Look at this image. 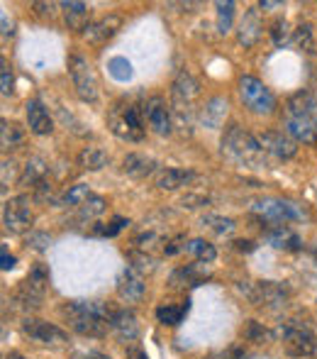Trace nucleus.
I'll return each instance as SVG.
<instances>
[{
  "label": "nucleus",
  "instance_id": "nucleus-58",
  "mask_svg": "<svg viewBox=\"0 0 317 359\" xmlns=\"http://www.w3.org/2000/svg\"><path fill=\"white\" fill-rule=\"evenodd\" d=\"M313 257H315V262H317V245L313 247Z\"/></svg>",
  "mask_w": 317,
  "mask_h": 359
},
{
  "label": "nucleus",
  "instance_id": "nucleus-18",
  "mask_svg": "<svg viewBox=\"0 0 317 359\" xmlns=\"http://www.w3.org/2000/svg\"><path fill=\"white\" fill-rule=\"evenodd\" d=\"M118 293H120V298H122V301H127V303L142 301L144 293H147V284H144V276L139 274L137 269L127 266V269L122 271V276H120Z\"/></svg>",
  "mask_w": 317,
  "mask_h": 359
},
{
  "label": "nucleus",
  "instance_id": "nucleus-16",
  "mask_svg": "<svg viewBox=\"0 0 317 359\" xmlns=\"http://www.w3.org/2000/svg\"><path fill=\"white\" fill-rule=\"evenodd\" d=\"M24 115H27V128L34 135H52L54 133V120L49 115V110L42 105V100L32 98L24 103Z\"/></svg>",
  "mask_w": 317,
  "mask_h": 359
},
{
  "label": "nucleus",
  "instance_id": "nucleus-54",
  "mask_svg": "<svg viewBox=\"0 0 317 359\" xmlns=\"http://www.w3.org/2000/svg\"><path fill=\"white\" fill-rule=\"evenodd\" d=\"M127 359H149L147 352L142 350V347H127Z\"/></svg>",
  "mask_w": 317,
  "mask_h": 359
},
{
  "label": "nucleus",
  "instance_id": "nucleus-53",
  "mask_svg": "<svg viewBox=\"0 0 317 359\" xmlns=\"http://www.w3.org/2000/svg\"><path fill=\"white\" fill-rule=\"evenodd\" d=\"M0 262H3V264H0V266H3V271H10L15 266V257L8 255V250H5V247L0 250Z\"/></svg>",
  "mask_w": 317,
  "mask_h": 359
},
{
  "label": "nucleus",
  "instance_id": "nucleus-45",
  "mask_svg": "<svg viewBox=\"0 0 317 359\" xmlns=\"http://www.w3.org/2000/svg\"><path fill=\"white\" fill-rule=\"evenodd\" d=\"M27 279L34 281V284H39V286H49V279H52V276H49V266L42 264V262L32 264V269H29Z\"/></svg>",
  "mask_w": 317,
  "mask_h": 359
},
{
  "label": "nucleus",
  "instance_id": "nucleus-15",
  "mask_svg": "<svg viewBox=\"0 0 317 359\" xmlns=\"http://www.w3.org/2000/svg\"><path fill=\"white\" fill-rule=\"evenodd\" d=\"M110 330L120 342H134L139 337V320L129 308H120L110 316Z\"/></svg>",
  "mask_w": 317,
  "mask_h": 359
},
{
  "label": "nucleus",
  "instance_id": "nucleus-31",
  "mask_svg": "<svg viewBox=\"0 0 317 359\" xmlns=\"http://www.w3.org/2000/svg\"><path fill=\"white\" fill-rule=\"evenodd\" d=\"M203 271H200V266L190 264V266H183V269L174 271L171 274V288H183L185 284L190 286H198L200 281H203Z\"/></svg>",
  "mask_w": 317,
  "mask_h": 359
},
{
  "label": "nucleus",
  "instance_id": "nucleus-59",
  "mask_svg": "<svg viewBox=\"0 0 317 359\" xmlns=\"http://www.w3.org/2000/svg\"><path fill=\"white\" fill-rule=\"evenodd\" d=\"M315 120H317V115H315Z\"/></svg>",
  "mask_w": 317,
  "mask_h": 359
},
{
  "label": "nucleus",
  "instance_id": "nucleus-50",
  "mask_svg": "<svg viewBox=\"0 0 317 359\" xmlns=\"http://www.w3.org/2000/svg\"><path fill=\"white\" fill-rule=\"evenodd\" d=\"M15 171H17L15 159H5L3 161V186H8V179H15Z\"/></svg>",
  "mask_w": 317,
  "mask_h": 359
},
{
  "label": "nucleus",
  "instance_id": "nucleus-27",
  "mask_svg": "<svg viewBox=\"0 0 317 359\" xmlns=\"http://www.w3.org/2000/svg\"><path fill=\"white\" fill-rule=\"evenodd\" d=\"M110 164V154L103 147H85L78 154V166L85 171H100Z\"/></svg>",
  "mask_w": 317,
  "mask_h": 359
},
{
  "label": "nucleus",
  "instance_id": "nucleus-51",
  "mask_svg": "<svg viewBox=\"0 0 317 359\" xmlns=\"http://www.w3.org/2000/svg\"><path fill=\"white\" fill-rule=\"evenodd\" d=\"M73 359H113V357L98 350H83V352H73Z\"/></svg>",
  "mask_w": 317,
  "mask_h": 359
},
{
  "label": "nucleus",
  "instance_id": "nucleus-1",
  "mask_svg": "<svg viewBox=\"0 0 317 359\" xmlns=\"http://www.w3.org/2000/svg\"><path fill=\"white\" fill-rule=\"evenodd\" d=\"M317 100L310 90H298L286 100L283 108V130L295 144L317 142Z\"/></svg>",
  "mask_w": 317,
  "mask_h": 359
},
{
  "label": "nucleus",
  "instance_id": "nucleus-13",
  "mask_svg": "<svg viewBox=\"0 0 317 359\" xmlns=\"http://www.w3.org/2000/svg\"><path fill=\"white\" fill-rule=\"evenodd\" d=\"M120 29H122V18L110 13V15H105V18L90 22L88 27L83 29V39L88 44H93V47H100V44H105L108 39H113Z\"/></svg>",
  "mask_w": 317,
  "mask_h": 359
},
{
  "label": "nucleus",
  "instance_id": "nucleus-43",
  "mask_svg": "<svg viewBox=\"0 0 317 359\" xmlns=\"http://www.w3.org/2000/svg\"><path fill=\"white\" fill-rule=\"evenodd\" d=\"M244 340H249V342H266V340H271V332L266 330L261 323L249 320L244 325Z\"/></svg>",
  "mask_w": 317,
  "mask_h": 359
},
{
  "label": "nucleus",
  "instance_id": "nucleus-30",
  "mask_svg": "<svg viewBox=\"0 0 317 359\" xmlns=\"http://www.w3.org/2000/svg\"><path fill=\"white\" fill-rule=\"evenodd\" d=\"M200 225L208 227V230H213L215 235H232V232L237 230V222H234L232 217L213 215V213L200 217Z\"/></svg>",
  "mask_w": 317,
  "mask_h": 359
},
{
  "label": "nucleus",
  "instance_id": "nucleus-5",
  "mask_svg": "<svg viewBox=\"0 0 317 359\" xmlns=\"http://www.w3.org/2000/svg\"><path fill=\"white\" fill-rule=\"evenodd\" d=\"M251 213H256L264 222H269V227L274 225H286V222L303 220L305 210L298 203H290L283 198H259L251 203Z\"/></svg>",
  "mask_w": 317,
  "mask_h": 359
},
{
  "label": "nucleus",
  "instance_id": "nucleus-4",
  "mask_svg": "<svg viewBox=\"0 0 317 359\" xmlns=\"http://www.w3.org/2000/svg\"><path fill=\"white\" fill-rule=\"evenodd\" d=\"M237 291L246 301L254 303V306H266V308H271V311L283 308L290 298L288 288L276 284V281H239Z\"/></svg>",
  "mask_w": 317,
  "mask_h": 359
},
{
  "label": "nucleus",
  "instance_id": "nucleus-34",
  "mask_svg": "<svg viewBox=\"0 0 317 359\" xmlns=\"http://www.w3.org/2000/svg\"><path fill=\"white\" fill-rule=\"evenodd\" d=\"M293 29H290V25H288V20L286 18H279V20H274V25H271V39H274V44L279 49H283V47H288L290 42H293Z\"/></svg>",
  "mask_w": 317,
  "mask_h": 359
},
{
  "label": "nucleus",
  "instance_id": "nucleus-40",
  "mask_svg": "<svg viewBox=\"0 0 317 359\" xmlns=\"http://www.w3.org/2000/svg\"><path fill=\"white\" fill-rule=\"evenodd\" d=\"M49 245H52V235H49V232L29 230L27 237H24V247H27V250L44 252V250H49Z\"/></svg>",
  "mask_w": 317,
  "mask_h": 359
},
{
  "label": "nucleus",
  "instance_id": "nucleus-20",
  "mask_svg": "<svg viewBox=\"0 0 317 359\" xmlns=\"http://www.w3.org/2000/svg\"><path fill=\"white\" fill-rule=\"evenodd\" d=\"M157 169H159V161L149 154H142V151H129L122 159V174L132 176V179H147Z\"/></svg>",
  "mask_w": 317,
  "mask_h": 359
},
{
  "label": "nucleus",
  "instance_id": "nucleus-12",
  "mask_svg": "<svg viewBox=\"0 0 317 359\" xmlns=\"http://www.w3.org/2000/svg\"><path fill=\"white\" fill-rule=\"evenodd\" d=\"M22 332L34 342H42V345H62L66 342V332L59 325L47 320H39V318H24L22 320Z\"/></svg>",
  "mask_w": 317,
  "mask_h": 359
},
{
  "label": "nucleus",
  "instance_id": "nucleus-49",
  "mask_svg": "<svg viewBox=\"0 0 317 359\" xmlns=\"http://www.w3.org/2000/svg\"><path fill=\"white\" fill-rule=\"evenodd\" d=\"M181 250H185V237H183V235H178V237H176V240H171L169 245L164 247L166 257H174V255H178Z\"/></svg>",
  "mask_w": 317,
  "mask_h": 359
},
{
  "label": "nucleus",
  "instance_id": "nucleus-17",
  "mask_svg": "<svg viewBox=\"0 0 317 359\" xmlns=\"http://www.w3.org/2000/svg\"><path fill=\"white\" fill-rule=\"evenodd\" d=\"M227 113H230L227 98H223V95H213V98L205 100L203 110H200V123H203L208 130H223L225 120H227Z\"/></svg>",
  "mask_w": 317,
  "mask_h": 359
},
{
  "label": "nucleus",
  "instance_id": "nucleus-36",
  "mask_svg": "<svg viewBox=\"0 0 317 359\" xmlns=\"http://www.w3.org/2000/svg\"><path fill=\"white\" fill-rule=\"evenodd\" d=\"M105 208H108V203H105L103 196H90V198L78 208V217L83 222H90V220H95V217L103 215Z\"/></svg>",
  "mask_w": 317,
  "mask_h": 359
},
{
  "label": "nucleus",
  "instance_id": "nucleus-56",
  "mask_svg": "<svg viewBox=\"0 0 317 359\" xmlns=\"http://www.w3.org/2000/svg\"><path fill=\"white\" fill-rule=\"evenodd\" d=\"M281 3H259V8L264 10V8H279Z\"/></svg>",
  "mask_w": 317,
  "mask_h": 359
},
{
  "label": "nucleus",
  "instance_id": "nucleus-25",
  "mask_svg": "<svg viewBox=\"0 0 317 359\" xmlns=\"http://www.w3.org/2000/svg\"><path fill=\"white\" fill-rule=\"evenodd\" d=\"M66 323L73 332L85 337H103L110 327L108 320H98V318H66Z\"/></svg>",
  "mask_w": 317,
  "mask_h": 359
},
{
  "label": "nucleus",
  "instance_id": "nucleus-26",
  "mask_svg": "<svg viewBox=\"0 0 317 359\" xmlns=\"http://www.w3.org/2000/svg\"><path fill=\"white\" fill-rule=\"evenodd\" d=\"M195 179L193 171H185V169H164L157 176V186L161 191H178L183 186H188L190 181Z\"/></svg>",
  "mask_w": 317,
  "mask_h": 359
},
{
  "label": "nucleus",
  "instance_id": "nucleus-9",
  "mask_svg": "<svg viewBox=\"0 0 317 359\" xmlns=\"http://www.w3.org/2000/svg\"><path fill=\"white\" fill-rule=\"evenodd\" d=\"M144 118H147L152 133L159 137H169L174 133V115H171V105L166 103L161 95H154L144 103Z\"/></svg>",
  "mask_w": 317,
  "mask_h": 359
},
{
  "label": "nucleus",
  "instance_id": "nucleus-37",
  "mask_svg": "<svg viewBox=\"0 0 317 359\" xmlns=\"http://www.w3.org/2000/svg\"><path fill=\"white\" fill-rule=\"evenodd\" d=\"M108 72H110V76H113L115 81H120V83H127V81H132V76H134L132 64H129V59H125V57H113V59H110Z\"/></svg>",
  "mask_w": 317,
  "mask_h": 359
},
{
  "label": "nucleus",
  "instance_id": "nucleus-48",
  "mask_svg": "<svg viewBox=\"0 0 317 359\" xmlns=\"http://www.w3.org/2000/svg\"><path fill=\"white\" fill-rule=\"evenodd\" d=\"M32 8H34V13H37L39 18L52 20L54 15H57V8H62V5H57V3H32Z\"/></svg>",
  "mask_w": 317,
  "mask_h": 359
},
{
  "label": "nucleus",
  "instance_id": "nucleus-7",
  "mask_svg": "<svg viewBox=\"0 0 317 359\" xmlns=\"http://www.w3.org/2000/svg\"><path fill=\"white\" fill-rule=\"evenodd\" d=\"M69 76H71L76 95L83 103H95L98 100V81H95L93 67L80 52H73L69 57Z\"/></svg>",
  "mask_w": 317,
  "mask_h": 359
},
{
  "label": "nucleus",
  "instance_id": "nucleus-11",
  "mask_svg": "<svg viewBox=\"0 0 317 359\" xmlns=\"http://www.w3.org/2000/svg\"><path fill=\"white\" fill-rule=\"evenodd\" d=\"M256 142L261 144V149H264L266 154H274L276 159L286 161L298 154V144L286 133H279V130H264V133L256 135Z\"/></svg>",
  "mask_w": 317,
  "mask_h": 359
},
{
  "label": "nucleus",
  "instance_id": "nucleus-29",
  "mask_svg": "<svg viewBox=\"0 0 317 359\" xmlns=\"http://www.w3.org/2000/svg\"><path fill=\"white\" fill-rule=\"evenodd\" d=\"M185 252L193 255L198 262H205V264H210V262L218 259V250H215V245H210L208 240H200V237L185 242Z\"/></svg>",
  "mask_w": 317,
  "mask_h": 359
},
{
  "label": "nucleus",
  "instance_id": "nucleus-41",
  "mask_svg": "<svg viewBox=\"0 0 317 359\" xmlns=\"http://www.w3.org/2000/svg\"><path fill=\"white\" fill-rule=\"evenodd\" d=\"M129 262H132V269H137L139 274H144V271H154L157 269V259L149 255H144V252H129Z\"/></svg>",
  "mask_w": 317,
  "mask_h": 359
},
{
  "label": "nucleus",
  "instance_id": "nucleus-35",
  "mask_svg": "<svg viewBox=\"0 0 317 359\" xmlns=\"http://www.w3.org/2000/svg\"><path fill=\"white\" fill-rule=\"evenodd\" d=\"M215 8H218V32L230 34L232 20H234V8H237V5H234L232 0H220V3H215Z\"/></svg>",
  "mask_w": 317,
  "mask_h": 359
},
{
  "label": "nucleus",
  "instance_id": "nucleus-47",
  "mask_svg": "<svg viewBox=\"0 0 317 359\" xmlns=\"http://www.w3.org/2000/svg\"><path fill=\"white\" fill-rule=\"evenodd\" d=\"M208 196L205 194H188V196H183L181 198V205L183 208H188V210H195V208H203V205H208Z\"/></svg>",
  "mask_w": 317,
  "mask_h": 359
},
{
  "label": "nucleus",
  "instance_id": "nucleus-42",
  "mask_svg": "<svg viewBox=\"0 0 317 359\" xmlns=\"http://www.w3.org/2000/svg\"><path fill=\"white\" fill-rule=\"evenodd\" d=\"M125 225H129V220L127 217H113V220H110V225H93V235H100V237H115L118 235L120 230H122Z\"/></svg>",
  "mask_w": 317,
  "mask_h": 359
},
{
  "label": "nucleus",
  "instance_id": "nucleus-14",
  "mask_svg": "<svg viewBox=\"0 0 317 359\" xmlns=\"http://www.w3.org/2000/svg\"><path fill=\"white\" fill-rule=\"evenodd\" d=\"M115 308H110L108 303L103 301H85V298H78V301H66L62 306V316L64 318H98V320H108L113 316Z\"/></svg>",
  "mask_w": 317,
  "mask_h": 359
},
{
  "label": "nucleus",
  "instance_id": "nucleus-3",
  "mask_svg": "<svg viewBox=\"0 0 317 359\" xmlns=\"http://www.w3.org/2000/svg\"><path fill=\"white\" fill-rule=\"evenodd\" d=\"M200 95V83L190 74H178L176 81L171 83V115H174L178 128H188L193 125L195 118V100Z\"/></svg>",
  "mask_w": 317,
  "mask_h": 359
},
{
  "label": "nucleus",
  "instance_id": "nucleus-32",
  "mask_svg": "<svg viewBox=\"0 0 317 359\" xmlns=\"http://www.w3.org/2000/svg\"><path fill=\"white\" fill-rule=\"evenodd\" d=\"M22 140H24V133L17 123H10V120L0 123V144H3V149H15Z\"/></svg>",
  "mask_w": 317,
  "mask_h": 359
},
{
  "label": "nucleus",
  "instance_id": "nucleus-19",
  "mask_svg": "<svg viewBox=\"0 0 317 359\" xmlns=\"http://www.w3.org/2000/svg\"><path fill=\"white\" fill-rule=\"evenodd\" d=\"M266 242L276 250H283V252H298L303 250V240L295 230H290L288 225H274V227H266L264 232Z\"/></svg>",
  "mask_w": 317,
  "mask_h": 359
},
{
  "label": "nucleus",
  "instance_id": "nucleus-28",
  "mask_svg": "<svg viewBox=\"0 0 317 359\" xmlns=\"http://www.w3.org/2000/svg\"><path fill=\"white\" fill-rule=\"evenodd\" d=\"M108 128H110V133L118 135V137H120V140H125V142H139V137L132 133V130H129V125L125 123V118H122V108H120V103L110 108V115H108Z\"/></svg>",
  "mask_w": 317,
  "mask_h": 359
},
{
  "label": "nucleus",
  "instance_id": "nucleus-44",
  "mask_svg": "<svg viewBox=\"0 0 317 359\" xmlns=\"http://www.w3.org/2000/svg\"><path fill=\"white\" fill-rule=\"evenodd\" d=\"M34 201H37V203H62V201L57 198V196H54V186L52 184H47V181H44V184H39L37 189H34Z\"/></svg>",
  "mask_w": 317,
  "mask_h": 359
},
{
  "label": "nucleus",
  "instance_id": "nucleus-57",
  "mask_svg": "<svg viewBox=\"0 0 317 359\" xmlns=\"http://www.w3.org/2000/svg\"><path fill=\"white\" fill-rule=\"evenodd\" d=\"M5 359H24L22 355H20V352H10V355L8 357H5Z\"/></svg>",
  "mask_w": 317,
  "mask_h": 359
},
{
  "label": "nucleus",
  "instance_id": "nucleus-23",
  "mask_svg": "<svg viewBox=\"0 0 317 359\" xmlns=\"http://www.w3.org/2000/svg\"><path fill=\"white\" fill-rule=\"evenodd\" d=\"M62 13H64V22L71 32H83L88 27V18H90V8L80 0H66L62 3Z\"/></svg>",
  "mask_w": 317,
  "mask_h": 359
},
{
  "label": "nucleus",
  "instance_id": "nucleus-6",
  "mask_svg": "<svg viewBox=\"0 0 317 359\" xmlns=\"http://www.w3.org/2000/svg\"><path fill=\"white\" fill-rule=\"evenodd\" d=\"M239 98L254 115H271L276 110V95L256 76H241Z\"/></svg>",
  "mask_w": 317,
  "mask_h": 359
},
{
  "label": "nucleus",
  "instance_id": "nucleus-2",
  "mask_svg": "<svg viewBox=\"0 0 317 359\" xmlns=\"http://www.w3.org/2000/svg\"><path fill=\"white\" fill-rule=\"evenodd\" d=\"M220 147H223V154L239 166H246V169H266L269 166L266 151L256 142V135H249L239 125H227L225 128Z\"/></svg>",
  "mask_w": 317,
  "mask_h": 359
},
{
  "label": "nucleus",
  "instance_id": "nucleus-21",
  "mask_svg": "<svg viewBox=\"0 0 317 359\" xmlns=\"http://www.w3.org/2000/svg\"><path fill=\"white\" fill-rule=\"evenodd\" d=\"M261 29H264V25H261L259 10H256V8L246 10L244 18H241V22H239V29H237V39H239L241 47H244V49L254 47V44L259 42V37H261Z\"/></svg>",
  "mask_w": 317,
  "mask_h": 359
},
{
  "label": "nucleus",
  "instance_id": "nucleus-55",
  "mask_svg": "<svg viewBox=\"0 0 317 359\" xmlns=\"http://www.w3.org/2000/svg\"><path fill=\"white\" fill-rule=\"evenodd\" d=\"M0 20H3V37H5V39L13 37L15 29H13V22H8V15L3 13V18H0Z\"/></svg>",
  "mask_w": 317,
  "mask_h": 359
},
{
  "label": "nucleus",
  "instance_id": "nucleus-52",
  "mask_svg": "<svg viewBox=\"0 0 317 359\" xmlns=\"http://www.w3.org/2000/svg\"><path fill=\"white\" fill-rule=\"evenodd\" d=\"M232 245H234V250H237V252H244V255H249V252H254V250H256V245H254L251 240H234Z\"/></svg>",
  "mask_w": 317,
  "mask_h": 359
},
{
  "label": "nucleus",
  "instance_id": "nucleus-8",
  "mask_svg": "<svg viewBox=\"0 0 317 359\" xmlns=\"http://www.w3.org/2000/svg\"><path fill=\"white\" fill-rule=\"evenodd\" d=\"M34 222L32 208H29V196H15L3 208V227L10 235H24Z\"/></svg>",
  "mask_w": 317,
  "mask_h": 359
},
{
  "label": "nucleus",
  "instance_id": "nucleus-22",
  "mask_svg": "<svg viewBox=\"0 0 317 359\" xmlns=\"http://www.w3.org/2000/svg\"><path fill=\"white\" fill-rule=\"evenodd\" d=\"M47 174H49V161L44 156H29L27 164L22 166V174L17 176V184L22 189H29V186L37 189L39 184H44Z\"/></svg>",
  "mask_w": 317,
  "mask_h": 359
},
{
  "label": "nucleus",
  "instance_id": "nucleus-46",
  "mask_svg": "<svg viewBox=\"0 0 317 359\" xmlns=\"http://www.w3.org/2000/svg\"><path fill=\"white\" fill-rule=\"evenodd\" d=\"M0 86H3V95L8 98V95H13V69H10V64L5 62H0Z\"/></svg>",
  "mask_w": 317,
  "mask_h": 359
},
{
  "label": "nucleus",
  "instance_id": "nucleus-24",
  "mask_svg": "<svg viewBox=\"0 0 317 359\" xmlns=\"http://www.w3.org/2000/svg\"><path fill=\"white\" fill-rule=\"evenodd\" d=\"M44 293H47V286H39V284H34V281L24 279L22 284H20L17 293H15V301H17L24 311H37L44 301Z\"/></svg>",
  "mask_w": 317,
  "mask_h": 359
},
{
  "label": "nucleus",
  "instance_id": "nucleus-39",
  "mask_svg": "<svg viewBox=\"0 0 317 359\" xmlns=\"http://www.w3.org/2000/svg\"><path fill=\"white\" fill-rule=\"evenodd\" d=\"M90 189L85 184H76V186H71V189L66 191V194L62 196V205H71V208H80V205L85 203V201L90 198Z\"/></svg>",
  "mask_w": 317,
  "mask_h": 359
},
{
  "label": "nucleus",
  "instance_id": "nucleus-38",
  "mask_svg": "<svg viewBox=\"0 0 317 359\" xmlns=\"http://www.w3.org/2000/svg\"><path fill=\"white\" fill-rule=\"evenodd\" d=\"M185 311H188V303L181 308L176 306H159L157 308V320L161 323V325H169V327H176L181 320H183Z\"/></svg>",
  "mask_w": 317,
  "mask_h": 359
},
{
  "label": "nucleus",
  "instance_id": "nucleus-10",
  "mask_svg": "<svg viewBox=\"0 0 317 359\" xmlns=\"http://www.w3.org/2000/svg\"><path fill=\"white\" fill-rule=\"evenodd\" d=\"M281 337H283V345H286V352L290 357H310L315 355L317 350V340L310 330L305 327H298V325H286L281 327Z\"/></svg>",
  "mask_w": 317,
  "mask_h": 359
},
{
  "label": "nucleus",
  "instance_id": "nucleus-33",
  "mask_svg": "<svg viewBox=\"0 0 317 359\" xmlns=\"http://www.w3.org/2000/svg\"><path fill=\"white\" fill-rule=\"evenodd\" d=\"M293 42L300 52L305 54H313L315 52V32H313V25L310 22H300L295 27V34H293Z\"/></svg>",
  "mask_w": 317,
  "mask_h": 359
}]
</instances>
